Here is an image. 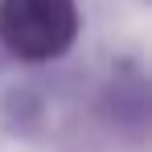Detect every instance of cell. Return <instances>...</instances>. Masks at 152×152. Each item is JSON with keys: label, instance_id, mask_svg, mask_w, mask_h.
<instances>
[{"label": "cell", "instance_id": "obj_1", "mask_svg": "<svg viewBox=\"0 0 152 152\" xmlns=\"http://www.w3.org/2000/svg\"><path fill=\"white\" fill-rule=\"evenodd\" d=\"M78 37L74 0H0V45L21 62H53Z\"/></svg>", "mask_w": 152, "mask_h": 152}]
</instances>
